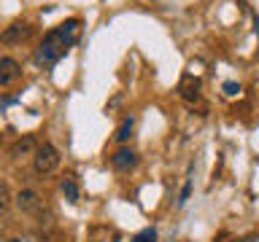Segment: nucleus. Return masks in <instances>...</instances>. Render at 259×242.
Returning <instances> with one entry per match:
<instances>
[{
  "label": "nucleus",
  "mask_w": 259,
  "mask_h": 242,
  "mask_svg": "<svg viewBox=\"0 0 259 242\" xmlns=\"http://www.w3.org/2000/svg\"><path fill=\"white\" fill-rule=\"evenodd\" d=\"M30 35H32V24H27V22H14L3 30L6 43H22V40H27Z\"/></svg>",
  "instance_id": "423d86ee"
},
{
  "label": "nucleus",
  "mask_w": 259,
  "mask_h": 242,
  "mask_svg": "<svg viewBox=\"0 0 259 242\" xmlns=\"http://www.w3.org/2000/svg\"><path fill=\"white\" fill-rule=\"evenodd\" d=\"M78 30H81L78 19H68V22H62L60 27H54L44 38V43L35 48V65H40V68H52V65H57L65 54L70 51V46L78 40Z\"/></svg>",
  "instance_id": "f257e3e1"
},
{
  "label": "nucleus",
  "mask_w": 259,
  "mask_h": 242,
  "mask_svg": "<svg viewBox=\"0 0 259 242\" xmlns=\"http://www.w3.org/2000/svg\"><path fill=\"white\" fill-rule=\"evenodd\" d=\"M60 167V151H57L54 143H40L38 151L32 153V169L38 175H52L54 169Z\"/></svg>",
  "instance_id": "f03ea898"
},
{
  "label": "nucleus",
  "mask_w": 259,
  "mask_h": 242,
  "mask_svg": "<svg viewBox=\"0 0 259 242\" xmlns=\"http://www.w3.org/2000/svg\"><path fill=\"white\" fill-rule=\"evenodd\" d=\"M62 194H65V199H68V202H73V205L78 202V186H76L73 177H65V180H62Z\"/></svg>",
  "instance_id": "1a4fd4ad"
},
{
  "label": "nucleus",
  "mask_w": 259,
  "mask_h": 242,
  "mask_svg": "<svg viewBox=\"0 0 259 242\" xmlns=\"http://www.w3.org/2000/svg\"><path fill=\"white\" fill-rule=\"evenodd\" d=\"M133 129H135V116H127L124 121H121L119 132H116V140L119 143H127L130 137H133Z\"/></svg>",
  "instance_id": "6e6552de"
},
{
  "label": "nucleus",
  "mask_w": 259,
  "mask_h": 242,
  "mask_svg": "<svg viewBox=\"0 0 259 242\" xmlns=\"http://www.w3.org/2000/svg\"><path fill=\"white\" fill-rule=\"evenodd\" d=\"M224 92H227V94H238L240 86H238V84H224Z\"/></svg>",
  "instance_id": "ddd939ff"
},
{
  "label": "nucleus",
  "mask_w": 259,
  "mask_h": 242,
  "mask_svg": "<svg viewBox=\"0 0 259 242\" xmlns=\"http://www.w3.org/2000/svg\"><path fill=\"white\" fill-rule=\"evenodd\" d=\"M138 153L133 151V148H119L116 153L111 156V164H113V169L116 172H130V169H135L138 167Z\"/></svg>",
  "instance_id": "39448f33"
},
{
  "label": "nucleus",
  "mask_w": 259,
  "mask_h": 242,
  "mask_svg": "<svg viewBox=\"0 0 259 242\" xmlns=\"http://www.w3.org/2000/svg\"><path fill=\"white\" fill-rule=\"evenodd\" d=\"M19 78H22V65L16 62L14 56H3V59H0V86L8 89Z\"/></svg>",
  "instance_id": "20e7f679"
},
{
  "label": "nucleus",
  "mask_w": 259,
  "mask_h": 242,
  "mask_svg": "<svg viewBox=\"0 0 259 242\" xmlns=\"http://www.w3.org/2000/svg\"><path fill=\"white\" fill-rule=\"evenodd\" d=\"M38 151V145H35V140H32V135H24V137H19L14 145H11V159H22V156H30V153H35Z\"/></svg>",
  "instance_id": "0eeeda50"
},
{
  "label": "nucleus",
  "mask_w": 259,
  "mask_h": 242,
  "mask_svg": "<svg viewBox=\"0 0 259 242\" xmlns=\"http://www.w3.org/2000/svg\"><path fill=\"white\" fill-rule=\"evenodd\" d=\"M256 32H259V19H256Z\"/></svg>",
  "instance_id": "2eb2a0df"
},
{
  "label": "nucleus",
  "mask_w": 259,
  "mask_h": 242,
  "mask_svg": "<svg viewBox=\"0 0 259 242\" xmlns=\"http://www.w3.org/2000/svg\"><path fill=\"white\" fill-rule=\"evenodd\" d=\"M189 194H192V183H186V186H184V191H181V199H178V205H184V202L189 199Z\"/></svg>",
  "instance_id": "f8f14e48"
},
{
  "label": "nucleus",
  "mask_w": 259,
  "mask_h": 242,
  "mask_svg": "<svg viewBox=\"0 0 259 242\" xmlns=\"http://www.w3.org/2000/svg\"><path fill=\"white\" fill-rule=\"evenodd\" d=\"M8 205H11V191H8V183L0 186V207L8 210Z\"/></svg>",
  "instance_id": "9b49d317"
},
{
  "label": "nucleus",
  "mask_w": 259,
  "mask_h": 242,
  "mask_svg": "<svg viewBox=\"0 0 259 242\" xmlns=\"http://www.w3.org/2000/svg\"><path fill=\"white\" fill-rule=\"evenodd\" d=\"M16 207H19L22 213H27V215H38L40 210H44V199H40L38 191L22 189L19 194H16Z\"/></svg>",
  "instance_id": "7ed1b4c3"
},
{
  "label": "nucleus",
  "mask_w": 259,
  "mask_h": 242,
  "mask_svg": "<svg viewBox=\"0 0 259 242\" xmlns=\"http://www.w3.org/2000/svg\"><path fill=\"white\" fill-rule=\"evenodd\" d=\"M8 242H22V239H16V237H14V239H8Z\"/></svg>",
  "instance_id": "4468645a"
},
{
  "label": "nucleus",
  "mask_w": 259,
  "mask_h": 242,
  "mask_svg": "<svg viewBox=\"0 0 259 242\" xmlns=\"http://www.w3.org/2000/svg\"><path fill=\"white\" fill-rule=\"evenodd\" d=\"M130 242H157V231H154V229H143L141 234H135Z\"/></svg>",
  "instance_id": "9d476101"
}]
</instances>
